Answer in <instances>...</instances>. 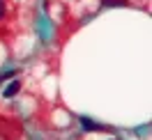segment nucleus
Wrapping results in <instances>:
<instances>
[{"label": "nucleus", "instance_id": "f03ea898", "mask_svg": "<svg viewBox=\"0 0 152 140\" xmlns=\"http://www.w3.org/2000/svg\"><path fill=\"white\" fill-rule=\"evenodd\" d=\"M104 5H108V7H111V5H113V7H122L127 2H124V0H104Z\"/></svg>", "mask_w": 152, "mask_h": 140}, {"label": "nucleus", "instance_id": "f257e3e1", "mask_svg": "<svg viewBox=\"0 0 152 140\" xmlns=\"http://www.w3.org/2000/svg\"><path fill=\"white\" fill-rule=\"evenodd\" d=\"M19 90H21V83H19V81H14V83H12L10 87L5 90V96H14V94L19 92Z\"/></svg>", "mask_w": 152, "mask_h": 140}, {"label": "nucleus", "instance_id": "7ed1b4c3", "mask_svg": "<svg viewBox=\"0 0 152 140\" xmlns=\"http://www.w3.org/2000/svg\"><path fill=\"white\" fill-rule=\"evenodd\" d=\"M2 14H5V7H2V2H0V16H2Z\"/></svg>", "mask_w": 152, "mask_h": 140}]
</instances>
